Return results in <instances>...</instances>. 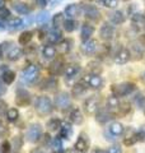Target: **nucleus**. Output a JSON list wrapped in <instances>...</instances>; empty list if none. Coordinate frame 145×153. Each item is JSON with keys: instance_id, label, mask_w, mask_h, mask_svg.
<instances>
[{"instance_id": "nucleus-1", "label": "nucleus", "mask_w": 145, "mask_h": 153, "mask_svg": "<svg viewBox=\"0 0 145 153\" xmlns=\"http://www.w3.org/2000/svg\"><path fill=\"white\" fill-rule=\"evenodd\" d=\"M35 110L38 115L46 116V115L52 112L54 105H52V101L50 100V97H47V96H40V97H37L35 102Z\"/></svg>"}, {"instance_id": "nucleus-2", "label": "nucleus", "mask_w": 145, "mask_h": 153, "mask_svg": "<svg viewBox=\"0 0 145 153\" xmlns=\"http://www.w3.org/2000/svg\"><path fill=\"white\" fill-rule=\"evenodd\" d=\"M111 89H112V93L115 96H117V97H125V96H129L135 91V84L131 82H125L121 84L112 85Z\"/></svg>"}, {"instance_id": "nucleus-3", "label": "nucleus", "mask_w": 145, "mask_h": 153, "mask_svg": "<svg viewBox=\"0 0 145 153\" xmlns=\"http://www.w3.org/2000/svg\"><path fill=\"white\" fill-rule=\"evenodd\" d=\"M38 71H40V69H38L37 65H30V66H27V68L22 71L21 80H22L24 84H31V83H33L37 79V76H38Z\"/></svg>"}, {"instance_id": "nucleus-4", "label": "nucleus", "mask_w": 145, "mask_h": 153, "mask_svg": "<svg viewBox=\"0 0 145 153\" xmlns=\"http://www.w3.org/2000/svg\"><path fill=\"white\" fill-rule=\"evenodd\" d=\"M83 83L90 89H101L103 87V78L99 74L92 73V74H88L87 76H84Z\"/></svg>"}, {"instance_id": "nucleus-5", "label": "nucleus", "mask_w": 145, "mask_h": 153, "mask_svg": "<svg viewBox=\"0 0 145 153\" xmlns=\"http://www.w3.org/2000/svg\"><path fill=\"white\" fill-rule=\"evenodd\" d=\"M32 101V97H31V93L28 92L27 89H23V88H19L16 93V103L18 105L19 107H26L31 103Z\"/></svg>"}, {"instance_id": "nucleus-6", "label": "nucleus", "mask_w": 145, "mask_h": 153, "mask_svg": "<svg viewBox=\"0 0 145 153\" xmlns=\"http://www.w3.org/2000/svg\"><path fill=\"white\" fill-rule=\"evenodd\" d=\"M42 135V126L40 124H32L27 130V140L31 143H36L41 139Z\"/></svg>"}, {"instance_id": "nucleus-7", "label": "nucleus", "mask_w": 145, "mask_h": 153, "mask_svg": "<svg viewBox=\"0 0 145 153\" xmlns=\"http://www.w3.org/2000/svg\"><path fill=\"white\" fill-rule=\"evenodd\" d=\"M70 102H71V97L67 92H59L55 96V105L60 110L67 108L70 106Z\"/></svg>"}, {"instance_id": "nucleus-8", "label": "nucleus", "mask_w": 145, "mask_h": 153, "mask_svg": "<svg viewBox=\"0 0 145 153\" xmlns=\"http://www.w3.org/2000/svg\"><path fill=\"white\" fill-rule=\"evenodd\" d=\"M99 106V100L97 98V96H90L84 101V111L88 115H94L98 111Z\"/></svg>"}, {"instance_id": "nucleus-9", "label": "nucleus", "mask_w": 145, "mask_h": 153, "mask_svg": "<svg viewBox=\"0 0 145 153\" xmlns=\"http://www.w3.org/2000/svg\"><path fill=\"white\" fill-rule=\"evenodd\" d=\"M99 36L104 41H111L115 37V27L108 23H103L99 30Z\"/></svg>"}, {"instance_id": "nucleus-10", "label": "nucleus", "mask_w": 145, "mask_h": 153, "mask_svg": "<svg viewBox=\"0 0 145 153\" xmlns=\"http://www.w3.org/2000/svg\"><path fill=\"white\" fill-rule=\"evenodd\" d=\"M74 148H75V151H78L80 153H85L89 149V139L84 135V134H81V135L78 137V139H76Z\"/></svg>"}, {"instance_id": "nucleus-11", "label": "nucleus", "mask_w": 145, "mask_h": 153, "mask_svg": "<svg viewBox=\"0 0 145 153\" xmlns=\"http://www.w3.org/2000/svg\"><path fill=\"white\" fill-rule=\"evenodd\" d=\"M80 50H81V52H83L84 55H93L94 52L97 51V41H94V40H87V41H84L83 44H81V46H80Z\"/></svg>"}, {"instance_id": "nucleus-12", "label": "nucleus", "mask_w": 145, "mask_h": 153, "mask_svg": "<svg viewBox=\"0 0 145 153\" xmlns=\"http://www.w3.org/2000/svg\"><path fill=\"white\" fill-rule=\"evenodd\" d=\"M129 60H130V51L126 49V47H122V49H120V51L115 56V63L118 64V65L126 64Z\"/></svg>"}, {"instance_id": "nucleus-13", "label": "nucleus", "mask_w": 145, "mask_h": 153, "mask_svg": "<svg viewBox=\"0 0 145 153\" xmlns=\"http://www.w3.org/2000/svg\"><path fill=\"white\" fill-rule=\"evenodd\" d=\"M79 73H80V66H79V65L71 64V65H69V66H66V69H65V71H64L66 83L69 82L70 79H74Z\"/></svg>"}, {"instance_id": "nucleus-14", "label": "nucleus", "mask_w": 145, "mask_h": 153, "mask_svg": "<svg viewBox=\"0 0 145 153\" xmlns=\"http://www.w3.org/2000/svg\"><path fill=\"white\" fill-rule=\"evenodd\" d=\"M83 12H84L85 17L88 19H93V21H95V19L99 18V10L97 9V7L90 5V4L83 7Z\"/></svg>"}, {"instance_id": "nucleus-15", "label": "nucleus", "mask_w": 145, "mask_h": 153, "mask_svg": "<svg viewBox=\"0 0 145 153\" xmlns=\"http://www.w3.org/2000/svg\"><path fill=\"white\" fill-rule=\"evenodd\" d=\"M124 131H125V126H124L121 123H118V121H115V123H112V124H111V125L108 126V133L112 134L115 138L122 135Z\"/></svg>"}, {"instance_id": "nucleus-16", "label": "nucleus", "mask_w": 145, "mask_h": 153, "mask_svg": "<svg viewBox=\"0 0 145 153\" xmlns=\"http://www.w3.org/2000/svg\"><path fill=\"white\" fill-rule=\"evenodd\" d=\"M97 121L101 123V124H106L108 123L109 120H112L113 119V115H112V111H109V110H103V111H99L97 114Z\"/></svg>"}, {"instance_id": "nucleus-17", "label": "nucleus", "mask_w": 145, "mask_h": 153, "mask_svg": "<svg viewBox=\"0 0 145 153\" xmlns=\"http://www.w3.org/2000/svg\"><path fill=\"white\" fill-rule=\"evenodd\" d=\"M59 133H60V137L62 139H70V137L72 135V128H71L70 124L62 123L60 129H59Z\"/></svg>"}, {"instance_id": "nucleus-18", "label": "nucleus", "mask_w": 145, "mask_h": 153, "mask_svg": "<svg viewBox=\"0 0 145 153\" xmlns=\"http://www.w3.org/2000/svg\"><path fill=\"white\" fill-rule=\"evenodd\" d=\"M47 40L50 44L55 45V44H60L62 41V33L59 30H52L51 32H48L47 35Z\"/></svg>"}, {"instance_id": "nucleus-19", "label": "nucleus", "mask_w": 145, "mask_h": 153, "mask_svg": "<svg viewBox=\"0 0 145 153\" xmlns=\"http://www.w3.org/2000/svg\"><path fill=\"white\" fill-rule=\"evenodd\" d=\"M23 55V51L21 47H12L10 50L7 52V59L10 60V61H16L18 59H21V56Z\"/></svg>"}, {"instance_id": "nucleus-20", "label": "nucleus", "mask_w": 145, "mask_h": 153, "mask_svg": "<svg viewBox=\"0 0 145 153\" xmlns=\"http://www.w3.org/2000/svg\"><path fill=\"white\" fill-rule=\"evenodd\" d=\"M131 22L135 28H138V30H143V28H145V17L143 16V14L140 13H136L134 14L132 18H131Z\"/></svg>"}, {"instance_id": "nucleus-21", "label": "nucleus", "mask_w": 145, "mask_h": 153, "mask_svg": "<svg viewBox=\"0 0 145 153\" xmlns=\"http://www.w3.org/2000/svg\"><path fill=\"white\" fill-rule=\"evenodd\" d=\"M62 68H64V63H62L61 59H59V60H55L54 63L50 65L48 70H50V73L52 75H59L62 73Z\"/></svg>"}, {"instance_id": "nucleus-22", "label": "nucleus", "mask_w": 145, "mask_h": 153, "mask_svg": "<svg viewBox=\"0 0 145 153\" xmlns=\"http://www.w3.org/2000/svg\"><path fill=\"white\" fill-rule=\"evenodd\" d=\"M94 33V27L88 25V23H85V25H83V27H81V32H80V37L83 41H87L89 40L90 36Z\"/></svg>"}, {"instance_id": "nucleus-23", "label": "nucleus", "mask_w": 145, "mask_h": 153, "mask_svg": "<svg viewBox=\"0 0 145 153\" xmlns=\"http://www.w3.org/2000/svg\"><path fill=\"white\" fill-rule=\"evenodd\" d=\"M109 21L113 23V25H122L125 22V16L121 10H115L109 14Z\"/></svg>"}, {"instance_id": "nucleus-24", "label": "nucleus", "mask_w": 145, "mask_h": 153, "mask_svg": "<svg viewBox=\"0 0 145 153\" xmlns=\"http://www.w3.org/2000/svg\"><path fill=\"white\" fill-rule=\"evenodd\" d=\"M42 55L43 57H45L46 60H51V59H54V57L56 56V49L54 46L51 45H46V46H43V49H42Z\"/></svg>"}, {"instance_id": "nucleus-25", "label": "nucleus", "mask_w": 145, "mask_h": 153, "mask_svg": "<svg viewBox=\"0 0 145 153\" xmlns=\"http://www.w3.org/2000/svg\"><path fill=\"white\" fill-rule=\"evenodd\" d=\"M87 89H88V87L81 82V83H78V84H75L74 87H72V91H71V94L74 96V97H80V96H83V94H85V92H87Z\"/></svg>"}, {"instance_id": "nucleus-26", "label": "nucleus", "mask_w": 145, "mask_h": 153, "mask_svg": "<svg viewBox=\"0 0 145 153\" xmlns=\"http://www.w3.org/2000/svg\"><path fill=\"white\" fill-rule=\"evenodd\" d=\"M79 13H80V8L76 4H70V5L65 8V14L67 18H75L79 16Z\"/></svg>"}, {"instance_id": "nucleus-27", "label": "nucleus", "mask_w": 145, "mask_h": 153, "mask_svg": "<svg viewBox=\"0 0 145 153\" xmlns=\"http://www.w3.org/2000/svg\"><path fill=\"white\" fill-rule=\"evenodd\" d=\"M13 9L16 10L18 14H22V16H26V14H28L31 12V8L27 5V4H24V3H14L13 4Z\"/></svg>"}, {"instance_id": "nucleus-28", "label": "nucleus", "mask_w": 145, "mask_h": 153, "mask_svg": "<svg viewBox=\"0 0 145 153\" xmlns=\"http://www.w3.org/2000/svg\"><path fill=\"white\" fill-rule=\"evenodd\" d=\"M70 120L71 123L74 124H81L83 123V114H81V111L79 108H72L71 112H70Z\"/></svg>"}, {"instance_id": "nucleus-29", "label": "nucleus", "mask_w": 145, "mask_h": 153, "mask_svg": "<svg viewBox=\"0 0 145 153\" xmlns=\"http://www.w3.org/2000/svg\"><path fill=\"white\" fill-rule=\"evenodd\" d=\"M118 106H120V101H118V97L117 96H109L107 98V110L109 111H113V110H118Z\"/></svg>"}, {"instance_id": "nucleus-30", "label": "nucleus", "mask_w": 145, "mask_h": 153, "mask_svg": "<svg viewBox=\"0 0 145 153\" xmlns=\"http://www.w3.org/2000/svg\"><path fill=\"white\" fill-rule=\"evenodd\" d=\"M18 117H19V111H18L16 107H10V108L7 110V119H8V120L10 121V123L17 121Z\"/></svg>"}, {"instance_id": "nucleus-31", "label": "nucleus", "mask_w": 145, "mask_h": 153, "mask_svg": "<svg viewBox=\"0 0 145 153\" xmlns=\"http://www.w3.org/2000/svg\"><path fill=\"white\" fill-rule=\"evenodd\" d=\"M16 79V73L13 70H5L3 73V82L5 84H12Z\"/></svg>"}, {"instance_id": "nucleus-32", "label": "nucleus", "mask_w": 145, "mask_h": 153, "mask_svg": "<svg viewBox=\"0 0 145 153\" xmlns=\"http://www.w3.org/2000/svg\"><path fill=\"white\" fill-rule=\"evenodd\" d=\"M21 27H23V21L21 18H14L7 23V28H9V30H18Z\"/></svg>"}, {"instance_id": "nucleus-33", "label": "nucleus", "mask_w": 145, "mask_h": 153, "mask_svg": "<svg viewBox=\"0 0 145 153\" xmlns=\"http://www.w3.org/2000/svg\"><path fill=\"white\" fill-rule=\"evenodd\" d=\"M52 148L54 151L57 153H61L64 151V144H62V138L61 137H56L54 140H52Z\"/></svg>"}, {"instance_id": "nucleus-34", "label": "nucleus", "mask_w": 145, "mask_h": 153, "mask_svg": "<svg viewBox=\"0 0 145 153\" xmlns=\"http://www.w3.org/2000/svg\"><path fill=\"white\" fill-rule=\"evenodd\" d=\"M32 37H33V33L31 31H26V32H23L21 36H19V44L21 45H27L28 42H30L32 40Z\"/></svg>"}, {"instance_id": "nucleus-35", "label": "nucleus", "mask_w": 145, "mask_h": 153, "mask_svg": "<svg viewBox=\"0 0 145 153\" xmlns=\"http://www.w3.org/2000/svg\"><path fill=\"white\" fill-rule=\"evenodd\" d=\"M61 124H62V123L59 120V119L54 117V119H51V120H48V123H47V128L50 129V130H52V131H57V130L60 129Z\"/></svg>"}, {"instance_id": "nucleus-36", "label": "nucleus", "mask_w": 145, "mask_h": 153, "mask_svg": "<svg viewBox=\"0 0 145 153\" xmlns=\"http://www.w3.org/2000/svg\"><path fill=\"white\" fill-rule=\"evenodd\" d=\"M62 26H64L66 32H72L76 28V22L72 18H67L66 21H64V25Z\"/></svg>"}, {"instance_id": "nucleus-37", "label": "nucleus", "mask_w": 145, "mask_h": 153, "mask_svg": "<svg viewBox=\"0 0 145 153\" xmlns=\"http://www.w3.org/2000/svg\"><path fill=\"white\" fill-rule=\"evenodd\" d=\"M48 18H50V14H48L47 12H45V10H42L36 16V22L38 23V25H43V23H46L48 21Z\"/></svg>"}, {"instance_id": "nucleus-38", "label": "nucleus", "mask_w": 145, "mask_h": 153, "mask_svg": "<svg viewBox=\"0 0 145 153\" xmlns=\"http://www.w3.org/2000/svg\"><path fill=\"white\" fill-rule=\"evenodd\" d=\"M57 84H59V82L55 79V78H50L45 80V84H43V89H54L55 87H57Z\"/></svg>"}, {"instance_id": "nucleus-39", "label": "nucleus", "mask_w": 145, "mask_h": 153, "mask_svg": "<svg viewBox=\"0 0 145 153\" xmlns=\"http://www.w3.org/2000/svg\"><path fill=\"white\" fill-rule=\"evenodd\" d=\"M118 111L122 114V115H126L129 114L130 111H131V105H130L129 102H122V103H120V106H118Z\"/></svg>"}, {"instance_id": "nucleus-40", "label": "nucleus", "mask_w": 145, "mask_h": 153, "mask_svg": "<svg viewBox=\"0 0 145 153\" xmlns=\"http://www.w3.org/2000/svg\"><path fill=\"white\" fill-rule=\"evenodd\" d=\"M0 149H1V153H10L12 152V144H10V142L3 140L1 142V146H0Z\"/></svg>"}, {"instance_id": "nucleus-41", "label": "nucleus", "mask_w": 145, "mask_h": 153, "mask_svg": "<svg viewBox=\"0 0 145 153\" xmlns=\"http://www.w3.org/2000/svg\"><path fill=\"white\" fill-rule=\"evenodd\" d=\"M61 25H64V21H62V14L57 13V14H55V17H54V26L56 28H59Z\"/></svg>"}, {"instance_id": "nucleus-42", "label": "nucleus", "mask_w": 145, "mask_h": 153, "mask_svg": "<svg viewBox=\"0 0 145 153\" xmlns=\"http://www.w3.org/2000/svg\"><path fill=\"white\" fill-rule=\"evenodd\" d=\"M106 8H116L117 7V0H99Z\"/></svg>"}, {"instance_id": "nucleus-43", "label": "nucleus", "mask_w": 145, "mask_h": 153, "mask_svg": "<svg viewBox=\"0 0 145 153\" xmlns=\"http://www.w3.org/2000/svg\"><path fill=\"white\" fill-rule=\"evenodd\" d=\"M135 103H136L139 107H145V97L144 96H138V97L135 98Z\"/></svg>"}, {"instance_id": "nucleus-44", "label": "nucleus", "mask_w": 145, "mask_h": 153, "mask_svg": "<svg viewBox=\"0 0 145 153\" xmlns=\"http://www.w3.org/2000/svg\"><path fill=\"white\" fill-rule=\"evenodd\" d=\"M107 153H122V148L120 146H112V147L108 148Z\"/></svg>"}, {"instance_id": "nucleus-45", "label": "nucleus", "mask_w": 145, "mask_h": 153, "mask_svg": "<svg viewBox=\"0 0 145 153\" xmlns=\"http://www.w3.org/2000/svg\"><path fill=\"white\" fill-rule=\"evenodd\" d=\"M9 16H10V12H9L8 9H5V8L0 9V18H8Z\"/></svg>"}, {"instance_id": "nucleus-46", "label": "nucleus", "mask_w": 145, "mask_h": 153, "mask_svg": "<svg viewBox=\"0 0 145 153\" xmlns=\"http://www.w3.org/2000/svg\"><path fill=\"white\" fill-rule=\"evenodd\" d=\"M5 92H7V87H5V83H4L3 80L0 79V97H1V96H4V94H5Z\"/></svg>"}, {"instance_id": "nucleus-47", "label": "nucleus", "mask_w": 145, "mask_h": 153, "mask_svg": "<svg viewBox=\"0 0 145 153\" xmlns=\"http://www.w3.org/2000/svg\"><path fill=\"white\" fill-rule=\"evenodd\" d=\"M14 146L17 147V149L22 147V138L21 137H16V138H14Z\"/></svg>"}, {"instance_id": "nucleus-48", "label": "nucleus", "mask_w": 145, "mask_h": 153, "mask_svg": "<svg viewBox=\"0 0 145 153\" xmlns=\"http://www.w3.org/2000/svg\"><path fill=\"white\" fill-rule=\"evenodd\" d=\"M8 133V130H7V128L4 126V124L0 121V137H4L5 135V134Z\"/></svg>"}, {"instance_id": "nucleus-49", "label": "nucleus", "mask_w": 145, "mask_h": 153, "mask_svg": "<svg viewBox=\"0 0 145 153\" xmlns=\"http://www.w3.org/2000/svg\"><path fill=\"white\" fill-rule=\"evenodd\" d=\"M37 1V4L40 7H45V5H47V0H36Z\"/></svg>"}, {"instance_id": "nucleus-50", "label": "nucleus", "mask_w": 145, "mask_h": 153, "mask_svg": "<svg viewBox=\"0 0 145 153\" xmlns=\"http://www.w3.org/2000/svg\"><path fill=\"white\" fill-rule=\"evenodd\" d=\"M3 55H4V44L0 45V59L3 57Z\"/></svg>"}, {"instance_id": "nucleus-51", "label": "nucleus", "mask_w": 145, "mask_h": 153, "mask_svg": "<svg viewBox=\"0 0 145 153\" xmlns=\"http://www.w3.org/2000/svg\"><path fill=\"white\" fill-rule=\"evenodd\" d=\"M4 5H5V1H4V0H0V9L5 8V7H4Z\"/></svg>"}, {"instance_id": "nucleus-52", "label": "nucleus", "mask_w": 145, "mask_h": 153, "mask_svg": "<svg viewBox=\"0 0 145 153\" xmlns=\"http://www.w3.org/2000/svg\"><path fill=\"white\" fill-rule=\"evenodd\" d=\"M93 153H107L106 151H103V149H95Z\"/></svg>"}, {"instance_id": "nucleus-53", "label": "nucleus", "mask_w": 145, "mask_h": 153, "mask_svg": "<svg viewBox=\"0 0 145 153\" xmlns=\"http://www.w3.org/2000/svg\"><path fill=\"white\" fill-rule=\"evenodd\" d=\"M31 153H43V152H42L41 149H33Z\"/></svg>"}, {"instance_id": "nucleus-54", "label": "nucleus", "mask_w": 145, "mask_h": 153, "mask_svg": "<svg viewBox=\"0 0 145 153\" xmlns=\"http://www.w3.org/2000/svg\"><path fill=\"white\" fill-rule=\"evenodd\" d=\"M141 40H143V46H145V35L141 36Z\"/></svg>"}, {"instance_id": "nucleus-55", "label": "nucleus", "mask_w": 145, "mask_h": 153, "mask_svg": "<svg viewBox=\"0 0 145 153\" xmlns=\"http://www.w3.org/2000/svg\"><path fill=\"white\" fill-rule=\"evenodd\" d=\"M0 28H3V23L1 22H0Z\"/></svg>"}]
</instances>
